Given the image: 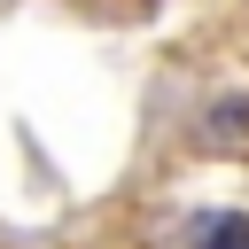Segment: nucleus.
Instances as JSON below:
<instances>
[{"label": "nucleus", "mask_w": 249, "mask_h": 249, "mask_svg": "<svg viewBox=\"0 0 249 249\" xmlns=\"http://www.w3.org/2000/svg\"><path fill=\"white\" fill-rule=\"evenodd\" d=\"M179 249H249V218L241 210H195L179 226Z\"/></svg>", "instance_id": "obj_2"}, {"label": "nucleus", "mask_w": 249, "mask_h": 249, "mask_svg": "<svg viewBox=\"0 0 249 249\" xmlns=\"http://www.w3.org/2000/svg\"><path fill=\"white\" fill-rule=\"evenodd\" d=\"M195 140L202 148H249V93H226V101H210L202 117H195Z\"/></svg>", "instance_id": "obj_1"}]
</instances>
